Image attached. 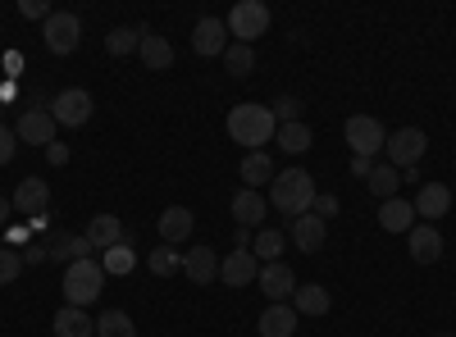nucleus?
<instances>
[{
	"label": "nucleus",
	"mask_w": 456,
	"mask_h": 337,
	"mask_svg": "<svg viewBox=\"0 0 456 337\" xmlns=\"http://www.w3.org/2000/svg\"><path fill=\"white\" fill-rule=\"evenodd\" d=\"M288 237L301 246V255H311L329 242V223L315 219V214H301V219H288Z\"/></svg>",
	"instance_id": "obj_13"
},
{
	"label": "nucleus",
	"mask_w": 456,
	"mask_h": 337,
	"mask_svg": "<svg viewBox=\"0 0 456 337\" xmlns=\"http://www.w3.org/2000/svg\"><path fill=\"white\" fill-rule=\"evenodd\" d=\"M142 32H146V28H110L105 51H110V55H119V60H124V55H133V51L142 46Z\"/></svg>",
	"instance_id": "obj_32"
},
{
	"label": "nucleus",
	"mask_w": 456,
	"mask_h": 337,
	"mask_svg": "<svg viewBox=\"0 0 456 337\" xmlns=\"http://www.w3.org/2000/svg\"><path fill=\"white\" fill-rule=\"evenodd\" d=\"M274 141L283 146V151H288V156H306L315 137H311V128H306V124H279V132H274Z\"/></svg>",
	"instance_id": "obj_30"
},
{
	"label": "nucleus",
	"mask_w": 456,
	"mask_h": 337,
	"mask_svg": "<svg viewBox=\"0 0 456 337\" xmlns=\"http://www.w3.org/2000/svg\"><path fill=\"white\" fill-rule=\"evenodd\" d=\"M347 146H352V156H361V160H370V156H379L388 146V132H384V124H379L374 115H352L347 119Z\"/></svg>",
	"instance_id": "obj_7"
},
{
	"label": "nucleus",
	"mask_w": 456,
	"mask_h": 337,
	"mask_svg": "<svg viewBox=\"0 0 456 337\" xmlns=\"http://www.w3.org/2000/svg\"><path fill=\"white\" fill-rule=\"evenodd\" d=\"M228 32H233L242 46H251L256 36L270 32V10H265V0H238V5L228 10Z\"/></svg>",
	"instance_id": "obj_5"
},
{
	"label": "nucleus",
	"mask_w": 456,
	"mask_h": 337,
	"mask_svg": "<svg viewBox=\"0 0 456 337\" xmlns=\"http://www.w3.org/2000/svg\"><path fill=\"white\" fill-rule=\"evenodd\" d=\"M146 265H151V274H160V278H169V274H183V255L174 251V246H156V251H151L146 255Z\"/></svg>",
	"instance_id": "obj_33"
},
{
	"label": "nucleus",
	"mask_w": 456,
	"mask_h": 337,
	"mask_svg": "<svg viewBox=\"0 0 456 337\" xmlns=\"http://www.w3.org/2000/svg\"><path fill=\"white\" fill-rule=\"evenodd\" d=\"M411 205H415V219H443L452 210V187L447 182H425Z\"/></svg>",
	"instance_id": "obj_14"
},
{
	"label": "nucleus",
	"mask_w": 456,
	"mask_h": 337,
	"mask_svg": "<svg viewBox=\"0 0 456 337\" xmlns=\"http://www.w3.org/2000/svg\"><path fill=\"white\" fill-rule=\"evenodd\" d=\"M256 274H260V260L251 251H233V255L219 260V278L228 287H247V283H256Z\"/></svg>",
	"instance_id": "obj_15"
},
{
	"label": "nucleus",
	"mask_w": 456,
	"mask_h": 337,
	"mask_svg": "<svg viewBox=\"0 0 456 337\" xmlns=\"http://www.w3.org/2000/svg\"><path fill=\"white\" fill-rule=\"evenodd\" d=\"M425 151H429V137L420 128H397V132H388V146H384V156H388V164L397 173L415 169V164L425 160Z\"/></svg>",
	"instance_id": "obj_4"
},
{
	"label": "nucleus",
	"mask_w": 456,
	"mask_h": 337,
	"mask_svg": "<svg viewBox=\"0 0 456 337\" xmlns=\"http://www.w3.org/2000/svg\"><path fill=\"white\" fill-rule=\"evenodd\" d=\"M10 201H14V210L28 214V219L46 214V210H51V182H46V178H23V182L14 187Z\"/></svg>",
	"instance_id": "obj_10"
},
{
	"label": "nucleus",
	"mask_w": 456,
	"mask_h": 337,
	"mask_svg": "<svg viewBox=\"0 0 456 337\" xmlns=\"http://www.w3.org/2000/svg\"><path fill=\"white\" fill-rule=\"evenodd\" d=\"M242 182L251 187H265V182H274V160L265 156V151H247V160H242Z\"/></svg>",
	"instance_id": "obj_28"
},
{
	"label": "nucleus",
	"mask_w": 456,
	"mask_h": 337,
	"mask_svg": "<svg viewBox=\"0 0 456 337\" xmlns=\"http://www.w3.org/2000/svg\"><path fill=\"white\" fill-rule=\"evenodd\" d=\"M329 292L320 287V283H301L297 292H292V310L297 315H311V319H320V315H329Z\"/></svg>",
	"instance_id": "obj_25"
},
{
	"label": "nucleus",
	"mask_w": 456,
	"mask_h": 337,
	"mask_svg": "<svg viewBox=\"0 0 456 337\" xmlns=\"http://www.w3.org/2000/svg\"><path fill=\"white\" fill-rule=\"evenodd\" d=\"M51 328H55V337H96V324H92V319H87V310H78V306L55 310Z\"/></svg>",
	"instance_id": "obj_23"
},
{
	"label": "nucleus",
	"mask_w": 456,
	"mask_h": 337,
	"mask_svg": "<svg viewBox=\"0 0 456 337\" xmlns=\"http://www.w3.org/2000/svg\"><path fill=\"white\" fill-rule=\"evenodd\" d=\"M256 283H260V292H265V296H270V306L288 301V296L297 292V274L283 265V260H274V265H260Z\"/></svg>",
	"instance_id": "obj_11"
},
{
	"label": "nucleus",
	"mask_w": 456,
	"mask_h": 337,
	"mask_svg": "<svg viewBox=\"0 0 456 337\" xmlns=\"http://www.w3.org/2000/svg\"><path fill=\"white\" fill-rule=\"evenodd\" d=\"M192 51H197L201 60L224 55V51H228V23H224V19H201V23L192 28Z\"/></svg>",
	"instance_id": "obj_12"
},
{
	"label": "nucleus",
	"mask_w": 456,
	"mask_h": 337,
	"mask_svg": "<svg viewBox=\"0 0 456 337\" xmlns=\"http://www.w3.org/2000/svg\"><path fill=\"white\" fill-rule=\"evenodd\" d=\"M51 115H55L60 128H83V124L92 119V92H83V87H64V92L51 100Z\"/></svg>",
	"instance_id": "obj_8"
},
{
	"label": "nucleus",
	"mask_w": 456,
	"mask_h": 337,
	"mask_svg": "<svg viewBox=\"0 0 456 337\" xmlns=\"http://www.w3.org/2000/svg\"><path fill=\"white\" fill-rule=\"evenodd\" d=\"M133 265H137V260H133L128 242H124V246H110V251H105V260H101V269H105V274H128Z\"/></svg>",
	"instance_id": "obj_35"
},
{
	"label": "nucleus",
	"mask_w": 456,
	"mask_h": 337,
	"mask_svg": "<svg viewBox=\"0 0 456 337\" xmlns=\"http://www.w3.org/2000/svg\"><path fill=\"white\" fill-rule=\"evenodd\" d=\"M238 251H251V229H238Z\"/></svg>",
	"instance_id": "obj_44"
},
{
	"label": "nucleus",
	"mask_w": 456,
	"mask_h": 337,
	"mask_svg": "<svg viewBox=\"0 0 456 337\" xmlns=\"http://www.w3.org/2000/svg\"><path fill=\"white\" fill-rule=\"evenodd\" d=\"M279 132V119L270 105L260 100H242L228 109V137H233L238 146H247V151H265V141H274Z\"/></svg>",
	"instance_id": "obj_1"
},
{
	"label": "nucleus",
	"mask_w": 456,
	"mask_h": 337,
	"mask_svg": "<svg viewBox=\"0 0 456 337\" xmlns=\"http://www.w3.org/2000/svg\"><path fill=\"white\" fill-rule=\"evenodd\" d=\"M370 169H374L370 160H361V156H352V173H356V178H370Z\"/></svg>",
	"instance_id": "obj_42"
},
{
	"label": "nucleus",
	"mask_w": 456,
	"mask_h": 337,
	"mask_svg": "<svg viewBox=\"0 0 456 337\" xmlns=\"http://www.w3.org/2000/svg\"><path fill=\"white\" fill-rule=\"evenodd\" d=\"M137 55H142V64L151 68V73H165L169 64H174V46L165 42V36L160 32H142V46H137Z\"/></svg>",
	"instance_id": "obj_19"
},
{
	"label": "nucleus",
	"mask_w": 456,
	"mask_h": 337,
	"mask_svg": "<svg viewBox=\"0 0 456 337\" xmlns=\"http://www.w3.org/2000/svg\"><path fill=\"white\" fill-rule=\"evenodd\" d=\"M292 333H297V310L288 301H279L260 315V337H292Z\"/></svg>",
	"instance_id": "obj_26"
},
{
	"label": "nucleus",
	"mask_w": 456,
	"mask_h": 337,
	"mask_svg": "<svg viewBox=\"0 0 456 337\" xmlns=\"http://www.w3.org/2000/svg\"><path fill=\"white\" fill-rule=\"evenodd\" d=\"M192 210H187V205H169L160 219H156V229H160V242L165 246H178V242H187V237H192Z\"/></svg>",
	"instance_id": "obj_16"
},
{
	"label": "nucleus",
	"mask_w": 456,
	"mask_h": 337,
	"mask_svg": "<svg viewBox=\"0 0 456 337\" xmlns=\"http://www.w3.org/2000/svg\"><path fill=\"white\" fill-rule=\"evenodd\" d=\"M406 237H411V260L415 265H434V260L443 255V233L434 229V223H415Z\"/></svg>",
	"instance_id": "obj_17"
},
{
	"label": "nucleus",
	"mask_w": 456,
	"mask_h": 337,
	"mask_svg": "<svg viewBox=\"0 0 456 337\" xmlns=\"http://www.w3.org/2000/svg\"><path fill=\"white\" fill-rule=\"evenodd\" d=\"M365 187H370V197H374V201H393V197H397V187H402V173H397L393 164H374L370 178H365Z\"/></svg>",
	"instance_id": "obj_27"
},
{
	"label": "nucleus",
	"mask_w": 456,
	"mask_h": 337,
	"mask_svg": "<svg viewBox=\"0 0 456 337\" xmlns=\"http://www.w3.org/2000/svg\"><path fill=\"white\" fill-rule=\"evenodd\" d=\"M87 242H92L96 251H110V246H124L128 233H124V223L114 219V214H96V219L87 223Z\"/></svg>",
	"instance_id": "obj_20"
},
{
	"label": "nucleus",
	"mask_w": 456,
	"mask_h": 337,
	"mask_svg": "<svg viewBox=\"0 0 456 337\" xmlns=\"http://www.w3.org/2000/svg\"><path fill=\"white\" fill-rule=\"evenodd\" d=\"M46 156H51V164H69V146L51 141V146H46Z\"/></svg>",
	"instance_id": "obj_41"
},
{
	"label": "nucleus",
	"mask_w": 456,
	"mask_h": 337,
	"mask_svg": "<svg viewBox=\"0 0 456 337\" xmlns=\"http://www.w3.org/2000/svg\"><path fill=\"white\" fill-rule=\"evenodd\" d=\"M438 337H447V333H438Z\"/></svg>",
	"instance_id": "obj_45"
},
{
	"label": "nucleus",
	"mask_w": 456,
	"mask_h": 337,
	"mask_svg": "<svg viewBox=\"0 0 456 337\" xmlns=\"http://www.w3.org/2000/svg\"><path fill=\"white\" fill-rule=\"evenodd\" d=\"M14 141H19V137H14L5 124H0V164H10V160H14V151H19Z\"/></svg>",
	"instance_id": "obj_40"
},
{
	"label": "nucleus",
	"mask_w": 456,
	"mask_h": 337,
	"mask_svg": "<svg viewBox=\"0 0 456 337\" xmlns=\"http://www.w3.org/2000/svg\"><path fill=\"white\" fill-rule=\"evenodd\" d=\"M265 197L251 192V187H242V192L233 197V219H238V229H265Z\"/></svg>",
	"instance_id": "obj_21"
},
{
	"label": "nucleus",
	"mask_w": 456,
	"mask_h": 337,
	"mask_svg": "<svg viewBox=\"0 0 456 337\" xmlns=\"http://www.w3.org/2000/svg\"><path fill=\"white\" fill-rule=\"evenodd\" d=\"M270 205H274L279 214H288V219L311 214V205H315V178H311L306 169H283V173H274V182H270Z\"/></svg>",
	"instance_id": "obj_2"
},
{
	"label": "nucleus",
	"mask_w": 456,
	"mask_h": 337,
	"mask_svg": "<svg viewBox=\"0 0 456 337\" xmlns=\"http://www.w3.org/2000/svg\"><path fill=\"white\" fill-rule=\"evenodd\" d=\"M55 115H51V109L46 105H32V109H23V115H19V124H14V137L19 141H28V146H51L55 141Z\"/></svg>",
	"instance_id": "obj_9"
},
{
	"label": "nucleus",
	"mask_w": 456,
	"mask_h": 337,
	"mask_svg": "<svg viewBox=\"0 0 456 337\" xmlns=\"http://www.w3.org/2000/svg\"><path fill=\"white\" fill-rule=\"evenodd\" d=\"M10 210H14V201H10V197H0V229L10 223Z\"/></svg>",
	"instance_id": "obj_43"
},
{
	"label": "nucleus",
	"mask_w": 456,
	"mask_h": 337,
	"mask_svg": "<svg viewBox=\"0 0 456 337\" xmlns=\"http://www.w3.org/2000/svg\"><path fill=\"white\" fill-rule=\"evenodd\" d=\"M19 274H23V251H14V246H0V287H10Z\"/></svg>",
	"instance_id": "obj_36"
},
{
	"label": "nucleus",
	"mask_w": 456,
	"mask_h": 337,
	"mask_svg": "<svg viewBox=\"0 0 456 337\" xmlns=\"http://www.w3.org/2000/svg\"><path fill=\"white\" fill-rule=\"evenodd\" d=\"M283 246H288V237L279 229H256V237H251V255L265 260V265H274V260L283 255Z\"/></svg>",
	"instance_id": "obj_29"
},
{
	"label": "nucleus",
	"mask_w": 456,
	"mask_h": 337,
	"mask_svg": "<svg viewBox=\"0 0 456 337\" xmlns=\"http://www.w3.org/2000/svg\"><path fill=\"white\" fill-rule=\"evenodd\" d=\"M270 109H274L279 124H301V100H297V96H279Z\"/></svg>",
	"instance_id": "obj_37"
},
{
	"label": "nucleus",
	"mask_w": 456,
	"mask_h": 337,
	"mask_svg": "<svg viewBox=\"0 0 456 337\" xmlns=\"http://www.w3.org/2000/svg\"><path fill=\"white\" fill-rule=\"evenodd\" d=\"M224 68H228V78H251V68H256V51L251 46H242V42H233L224 51Z\"/></svg>",
	"instance_id": "obj_31"
},
{
	"label": "nucleus",
	"mask_w": 456,
	"mask_h": 337,
	"mask_svg": "<svg viewBox=\"0 0 456 337\" xmlns=\"http://www.w3.org/2000/svg\"><path fill=\"white\" fill-rule=\"evenodd\" d=\"M411 219H415V205L406 197H393V201L379 205V229H384V233H411L415 229Z\"/></svg>",
	"instance_id": "obj_22"
},
{
	"label": "nucleus",
	"mask_w": 456,
	"mask_h": 337,
	"mask_svg": "<svg viewBox=\"0 0 456 337\" xmlns=\"http://www.w3.org/2000/svg\"><path fill=\"white\" fill-rule=\"evenodd\" d=\"M19 14H23V19H42V23L51 19V10H46V0H19Z\"/></svg>",
	"instance_id": "obj_39"
},
{
	"label": "nucleus",
	"mask_w": 456,
	"mask_h": 337,
	"mask_svg": "<svg viewBox=\"0 0 456 337\" xmlns=\"http://www.w3.org/2000/svg\"><path fill=\"white\" fill-rule=\"evenodd\" d=\"M311 214L329 223V219L338 214V197H329V192H315V205H311Z\"/></svg>",
	"instance_id": "obj_38"
},
{
	"label": "nucleus",
	"mask_w": 456,
	"mask_h": 337,
	"mask_svg": "<svg viewBox=\"0 0 456 337\" xmlns=\"http://www.w3.org/2000/svg\"><path fill=\"white\" fill-rule=\"evenodd\" d=\"M42 42H46L51 55H73V51H78V42H83V19L69 14V10L51 14L42 23Z\"/></svg>",
	"instance_id": "obj_6"
},
{
	"label": "nucleus",
	"mask_w": 456,
	"mask_h": 337,
	"mask_svg": "<svg viewBox=\"0 0 456 337\" xmlns=\"http://www.w3.org/2000/svg\"><path fill=\"white\" fill-rule=\"evenodd\" d=\"M183 274L192 283H215L219 278V251L215 246H192L183 255Z\"/></svg>",
	"instance_id": "obj_18"
},
{
	"label": "nucleus",
	"mask_w": 456,
	"mask_h": 337,
	"mask_svg": "<svg viewBox=\"0 0 456 337\" xmlns=\"http://www.w3.org/2000/svg\"><path fill=\"white\" fill-rule=\"evenodd\" d=\"M92 242H87V233L83 237H73V233H55L51 242H46V255L51 260H69V265H73V260H92Z\"/></svg>",
	"instance_id": "obj_24"
},
{
	"label": "nucleus",
	"mask_w": 456,
	"mask_h": 337,
	"mask_svg": "<svg viewBox=\"0 0 456 337\" xmlns=\"http://www.w3.org/2000/svg\"><path fill=\"white\" fill-rule=\"evenodd\" d=\"M96 337H137V328H133V319L124 310H105L96 319Z\"/></svg>",
	"instance_id": "obj_34"
},
{
	"label": "nucleus",
	"mask_w": 456,
	"mask_h": 337,
	"mask_svg": "<svg viewBox=\"0 0 456 337\" xmlns=\"http://www.w3.org/2000/svg\"><path fill=\"white\" fill-rule=\"evenodd\" d=\"M101 287H105V269L96 265V260H73V265L64 269V306L87 310L101 296Z\"/></svg>",
	"instance_id": "obj_3"
}]
</instances>
